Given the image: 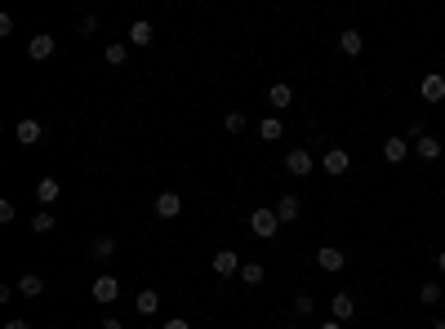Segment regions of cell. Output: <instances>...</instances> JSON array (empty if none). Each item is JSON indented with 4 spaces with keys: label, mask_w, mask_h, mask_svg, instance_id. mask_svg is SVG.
<instances>
[{
    "label": "cell",
    "mask_w": 445,
    "mask_h": 329,
    "mask_svg": "<svg viewBox=\"0 0 445 329\" xmlns=\"http://www.w3.org/2000/svg\"><path fill=\"white\" fill-rule=\"evenodd\" d=\"M14 138H18L23 147H36V143L45 138V125H41V120H32V116H27V120H18V125H14Z\"/></svg>",
    "instance_id": "2"
},
{
    "label": "cell",
    "mask_w": 445,
    "mask_h": 329,
    "mask_svg": "<svg viewBox=\"0 0 445 329\" xmlns=\"http://www.w3.org/2000/svg\"><path fill=\"white\" fill-rule=\"evenodd\" d=\"M18 218V209H14V201H0V223H14Z\"/></svg>",
    "instance_id": "29"
},
{
    "label": "cell",
    "mask_w": 445,
    "mask_h": 329,
    "mask_svg": "<svg viewBox=\"0 0 445 329\" xmlns=\"http://www.w3.org/2000/svg\"><path fill=\"white\" fill-rule=\"evenodd\" d=\"M432 329H445V321H432Z\"/></svg>",
    "instance_id": "36"
},
{
    "label": "cell",
    "mask_w": 445,
    "mask_h": 329,
    "mask_svg": "<svg viewBox=\"0 0 445 329\" xmlns=\"http://www.w3.org/2000/svg\"><path fill=\"white\" fill-rule=\"evenodd\" d=\"M151 36H156V32H151V23H134V27H129V45H134V49L151 45Z\"/></svg>",
    "instance_id": "18"
},
{
    "label": "cell",
    "mask_w": 445,
    "mask_h": 329,
    "mask_svg": "<svg viewBox=\"0 0 445 329\" xmlns=\"http://www.w3.org/2000/svg\"><path fill=\"white\" fill-rule=\"evenodd\" d=\"M268 102H272V107H290V102H294V89H290V84H272Z\"/></svg>",
    "instance_id": "19"
},
{
    "label": "cell",
    "mask_w": 445,
    "mask_h": 329,
    "mask_svg": "<svg viewBox=\"0 0 445 329\" xmlns=\"http://www.w3.org/2000/svg\"><path fill=\"white\" fill-rule=\"evenodd\" d=\"M419 98L423 102H441L445 98V76H441V71H428V76L419 80Z\"/></svg>",
    "instance_id": "3"
},
{
    "label": "cell",
    "mask_w": 445,
    "mask_h": 329,
    "mask_svg": "<svg viewBox=\"0 0 445 329\" xmlns=\"http://www.w3.org/2000/svg\"><path fill=\"white\" fill-rule=\"evenodd\" d=\"M151 209H156V218H178V214H183V196L178 192H160Z\"/></svg>",
    "instance_id": "5"
},
{
    "label": "cell",
    "mask_w": 445,
    "mask_h": 329,
    "mask_svg": "<svg viewBox=\"0 0 445 329\" xmlns=\"http://www.w3.org/2000/svg\"><path fill=\"white\" fill-rule=\"evenodd\" d=\"M223 125L232 129V134H241V129H245V111H227V120H223Z\"/></svg>",
    "instance_id": "27"
},
{
    "label": "cell",
    "mask_w": 445,
    "mask_h": 329,
    "mask_svg": "<svg viewBox=\"0 0 445 329\" xmlns=\"http://www.w3.org/2000/svg\"><path fill=\"white\" fill-rule=\"evenodd\" d=\"M250 231H254L259 240H272V236L281 231V218H276V209H268V205H263V209H254V214H250Z\"/></svg>",
    "instance_id": "1"
},
{
    "label": "cell",
    "mask_w": 445,
    "mask_h": 329,
    "mask_svg": "<svg viewBox=\"0 0 445 329\" xmlns=\"http://www.w3.org/2000/svg\"><path fill=\"white\" fill-rule=\"evenodd\" d=\"M241 267H245V262H241V253H236V249H219V253H214V276H236Z\"/></svg>",
    "instance_id": "6"
},
{
    "label": "cell",
    "mask_w": 445,
    "mask_h": 329,
    "mask_svg": "<svg viewBox=\"0 0 445 329\" xmlns=\"http://www.w3.org/2000/svg\"><path fill=\"white\" fill-rule=\"evenodd\" d=\"M285 169H290L294 178H307V174H312V152H307V147H294V152L285 156Z\"/></svg>",
    "instance_id": "9"
},
{
    "label": "cell",
    "mask_w": 445,
    "mask_h": 329,
    "mask_svg": "<svg viewBox=\"0 0 445 329\" xmlns=\"http://www.w3.org/2000/svg\"><path fill=\"white\" fill-rule=\"evenodd\" d=\"M241 280H245V285H263V280H268L263 262H245V267H241Z\"/></svg>",
    "instance_id": "22"
},
{
    "label": "cell",
    "mask_w": 445,
    "mask_h": 329,
    "mask_svg": "<svg viewBox=\"0 0 445 329\" xmlns=\"http://www.w3.org/2000/svg\"><path fill=\"white\" fill-rule=\"evenodd\" d=\"M89 253H94V258H111V253H116V240H111V236H94Z\"/></svg>",
    "instance_id": "23"
},
{
    "label": "cell",
    "mask_w": 445,
    "mask_h": 329,
    "mask_svg": "<svg viewBox=\"0 0 445 329\" xmlns=\"http://www.w3.org/2000/svg\"><path fill=\"white\" fill-rule=\"evenodd\" d=\"M276 218H281V227L299 218V196H281V201H276Z\"/></svg>",
    "instance_id": "16"
},
{
    "label": "cell",
    "mask_w": 445,
    "mask_h": 329,
    "mask_svg": "<svg viewBox=\"0 0 445 329\" xmlns=\"http://www.w3.org/2000/svg\"><path fill=\"white\" fill-rule=\"evenodd\" d=\"M347 165H352V161H347V152H343V147H329V152H325V161H321V169H325L329 178H343V174H347Z\"/></svg>",
    "instance_id": "7"
},
{
    "label": "cell",
    "mask_w": 445,
    "mask_h": 329,
    "mask_svg": "<svg viewBox=\"0 0 445 329\" xmlns=\"http://www.w3.org/2000/svg\"><path fill=\"white\" fill-rule=\"evenodd\" d=\"M58 196H63V183H58V178H41V183H36V201H41V205H54Z\"/></svg>",
    "instance_id": "14"
},
{
    "label": "cell",
    "mask_w": 445,
    "mask_h": 329,
    "mask_svg": "<svg viewBox=\"0 0 445 329\" xmlns=\"http://www.w3.org/2000/svg\"><path fill=\"white\" fill-rule=\"evenodd\" d=\"M361 45H365V41H361V32H352V27H347V32L338 36V49H343L347 58H356V54H361Z\"/></svg>",
    "instance_id": "17"
},
{
    "label": "cell",
    "mask_w": 445,
    "mask_h": 329,
    "mask_svg": "<svg viewBox=\"0 0 445 329\" xmlns=\"http://www.w3.org/2000/svg\"><path fill=\"white\" fill-rule=\"evenodd\" d=\"M414 147H419V156H423V161H437V156H441V138H432V134H423Z\"/></svg>",
    "instance_id": "20"
},
{
    "label": "cell",
    "mask_w": 445,
    "mask_h": 329,
    "mask_svg": "<svg viewBox=\"0 0 445 329\" xmlns=\"http://www.w3.org/2000/svg\"><path fill=\"white\" fill-rule=\"evenodd\" d=\"M32 231H36V236L54 231V214H36V218H32Z\"/></svg>",
    "instance_id": "26"
},
{
    "label": "cell",
    "mask_w": 445,
    "mask_h": 329,
    "mask_svg": "<svg viewBox=\"0 0 445 329\" xmlns=\"http://www.w3.org/2000/svg\"><path fill=\"white\" fill-rule=\"evenodd\" d=\"M312 307H316V303H312V294H299V298H294V312H299V316H312Z\"/></svg>",
    "instance_id": "28"
},
{
    "label": "cell",
    "mask_w": 445,
    "mask_h": 329,
    "mask_svg": "<svg viewBox=\"0 0 445 329\" xmlns=\"http://www.w3.org/2000/svg\"><path fill=\"white\" fill-rule=\"evenodd\" d=\"M405 156H410V138H387L383 143V161L387 165H401Z\"/></svg>",
    "instance_id": "12"
},
{
    "label": "cell",
    "mask_w": 445,
    "mask_h": 329,
    "mask_svg": "<svg viewBox=\"0 0 445 329\" xmlns=\"http://www.w3.org/2000/svg\"><path fill=\"white\" fill-rule=\"evenodd\" d=\"M437 267H441V271H445V249H441V253H437Z\"/></svg>",
    "instance_id": "35"
},
{
    "label": "cell",
    "mask_w": 445,
    "mask_h": 329,
    "mask_svg": "<svg viewBox=\"0 0 445 329\" xmlns=\"http://www.w3.org/2000/svg\"><path fill=\"white\" fill-rule=\"evenodd\" d=\"M281 134H285V125H281V116H268V120H263V125H259V138H268V143H276Z\"/></svg>",
    "instance_id": "21"
},
{
    "label": "cell",
    "mask_w": 445,
    "mask_h": 329,
    "mask_svg": "<svg viewBox=\"0 0 445 329\" xmlns=\"http://www.w3.org/2000/svg\"><path fill=\"white\" fill-rule=\"evenodd\" d=\"M156 307H160V294H156V289H138V294H134V312L138 316H156Z\"/></svg>",
    "instance_id": "13"
},
{
    "label": "cell",
    "mask_w": 445,
    "mask_h": 329,
    "mask_svg": "<svg viewBox=\"0 0 445 329\" xmlns=\"http://www.w3.org/2000/svg\"><path fill=\"white\" fill-rule=\"evenodd\" d=\"M160 329H192V325H187V321H165Z\"/></svg>",
    "instance_id": "33"
},
{
    "label": "cell",
    "mask_w": 445,
    "mask_h": 329,
    "mask_svg": "<svg viewBox=\"0 0 445 329\" xmlns=\"http://www.w3.org/2000/svg\"><path fill=\"white\" fill-rule=\"evenodd\" d=\"M329 312H334V321H352V316H356V303H352V294H343V289H338V294L329 298Z\"/></svg>",
    "instance_id": "11"
},
{
    "label": "cell",
    "mask_w": 445,
    "mask_h": 329,
    "mask_svg": "<svg viewBox=\"0 0 445 329\" xmlns=\"http://www.w3.org/2000/svg\"><path fill=\"white\" fill-rule=\"evenodd\" d=\"M316 267H321V271H343V267H347V253L334 249V245H321V249H316Z\"/></svg>",
    "instance_id": "4"
},
{
    "label": "cell",
    "mask_w": 445,
    "mask_h": 329,
    "mask_svg": "<svg viewBox=\"0 0 445 329\" xmlns=\"http://www.w3.org/2000/svg\"><path fill=\"white\" fill-rule=\"evenodd\" d=\"M321 329H343V321H325V325H321Z\"/></svg>",
    "instance_id": "34"
},
{
    "label": "cell",
    "mask_w": 445,
    "mask_h": 329,
    "mask_svg": "<svg viewBox=\"0 0 445 329\" xmlns=\"http://www.w3.org/2000/svg\"><path fill=\"white\" fill-rule=\"evenodd\" d=\"M18 294H23V298H36V294H45V280L41 276H36V271H27V276H18Z\"/></svg>",
    "instance_id": "15"
},
{
    "label": "cell",
    "mask_w": 445,
    "mask_h": 329,
    "mask_svg": "<svg viewBox=\"0 0 445 329\" xmlns=\"http://www.w3.org/2000/svg\"><path fill=\"white\" fill-rule=\"evenodd\" d=\"M94 32H98V18L85 14V18H80V36H94Z\"/></svg>",
    "instance_id": "30"
},
{
    "label": "cell",
    "mask_w": 445,
    "mask_h": 329,
    "mask_svg": "<svg viewBox=\"0 0 445 329\" xmlns=\"http://www.w3.org/2000/svg\"><path fill=\"white\" fill-rule=\"evenodd\" d=\"M98 329H125V325H120L116 316H107V321H98Z\"/></svg>",
    "instance_id": "31"
},
{
    "label": "cell",
    "mask_w": 445,
    "mask_h": 329,
    "mask_svg": "<svg viewBox=\"0 0 445 329\" xmlns=\"http://www.w3.org/2000/svg\"><path fill=\"white\" fill-rule=\"evenodd\" d=\"M441 289H445V280H441Z\"/></svg>",
    "instance_id": "37"
},
{
    "label": "cell",
    "mask_w": 445,
    "mask_h": 329,
    "mask_svg": "<svg viewBox=\"0 0 445 329\" xmlns=\"http://www.w3.org/2000/svg\"><path fill=\"white\" fill-rule=\"evenodd\" d=\"M441 298H445V289H441V285H419V303H423V307L441 303Z\"/></svg>",
    "instance_id": "24"
},
{
    "label": "cell",
    "mask_w": 445,
    "mask_h": 329,
    "mask_svg": "<svg viewBox=\"0 0 445 329\" xmlns=\"http://www.w3.org/2000/svg\"><path fill=\"white\" fill-rule=\"evenodd\" d=\"M125 58H129V45H107V63L111 67H120Z\"/></svg>",
    "instance_id": "25"
},
{
    "label": "cell",
    "mask_w": 445,
    "mask_h": 329,
    "mask_svg": "<svg viewBox=\"0 0 445 329\" xmlns=\"http://www.w3.org/2000/svg\"><path fill=\"white\" fill-rule=\"evenodd\" d=\"M54 45H58V41H54V36H32V41H27V58H36V63H45V58H50V54H54Z\"/></svg>",
    "instance_id": "10"
},
{
    "label": "cell",
    "mask_w": 445,
    "mask_h": 329,
    "mask_svg": "<svg viewBox=\"0 0 445 329\" xmlns=\"http://www.w3.org/2000/svg\"><path fill=\"white\" fill-rule=\"evenodd\" d=\"M5 329H32V321H5Z\"/></svg>",
    "instance_id": "32"
},
{
    "label": "cell",
    "mask_w": 445,
    "mask_h": 329,
    "mask_svg": "<svg viewBox=\"0 0 445 329\" xmlns=\"http://www.w3.org/2000/svg\"><path fill=\"white\" fill-rule=\"evenodd\" d=\"M89 294H94V303H111V298L120 294V280H116V276H98V280L89 285Z\"/></svg>",
    "instance_id": "8"
}]
</instances>
